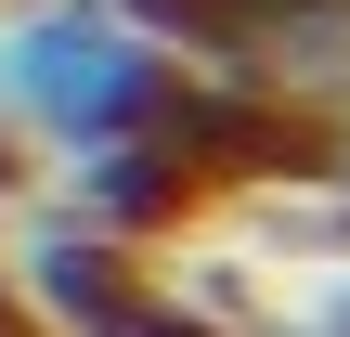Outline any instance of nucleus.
<instances>
[{"label": "nucleus", "instance_id": "f257e3e1", "mask_svg": "<svg viewBox=\"0 0 350 337\" xmlns=\"http://www.w3.org/2000/svg\"><path fill=\"white\" fill-rule=\"evenodd\" d=\"M169 91H182V65H169L143 26H117L104 0H13V13H0V130H13V143L78 156V143H104V130L169 117Z\"/></svg>", "mask_w": 350, "mask_h": 337}, {"label": "nucleus", "instance_id": "7ed1b4c3", "mask_svg": "<svg viewBox=\"0 0 350 337\" xmlns=\"http://www.w3.org/2000/svg\"><path fill=\"white\" fill-rule=\"evenodd\" d=\"M208 195H221V182L195 169V143H182L169 117H143V130H104V143H78V156H65V208H78L91 234H117V247H156V234H182Z\"/></svg>", "mask_w": 350, "mask_h": 337}, {"label": "nucleus", "instance_id": "0eeeda50", "mask_svg": "<svg viewBox=\"0 0 350 337\" xmlns=\"http://www.w3.org/2000/svg\"><path fill=\"white\" fill-rule=\"evenodd\" d=\"M234 13H247V26H260V39H273V13H299V0H234Z\"/></svg>", "mask_w": 350, "mask_h": 337}, {"label": "nucleus", "instance_id": "f03ea898", "mask_svg": "<svg viewBox=\"0 0 350 337\" xmlns=\"http://www.w3.org/2000/svg\"><path fill=\"white\" fill-rule=\"evenodd\" d=\"M0 273H13V299H26L39 337H234L182 273H156V247H117L78 208H39L0 247Z\"/></svg>", "mask_w": 350, "mask_h": 337}, {"label": "nucleus", "instance_id": "20e7f679", "mask_svg": "<svg viewBox=\"0 0 350 337\" xmlns=\"http://www.w3.org/2000/svg\"><path fill=\"white\" fill-rule=\"evenodd\" d=\"M312 104H325V182H350V65L312 91Z\"/></svg>", "mask_w": 350, "mask_h": 337}, {"label": "nucleus", "instance_id": "423d86ee", "mask_svg": "<svg viewBox=\"0 0 350 337\" xmlns=\"http://www.w3.org/2000/svg\"><path fill=\"white\" fill-rule=\"evenodd\" d=\"M13 182H26V143H13V130H0V195H13Z\"/></svg>", "mask_w": 350, "mask_h": 337}, {"label": "nucleus", "instance_id": "39448f33", "mask_svg": "<svg viewBox=\"0 0 350 337\" xmlns=\"http://www.w3.org/2000/svg\"><path fill=\"white\" fill-rule=\"evenodd\" d=\"M0 337H39V325H26V299H13V273H0Z\"/></svg>", "mask_w": 350, "mask_h": 337}]
</instances>
